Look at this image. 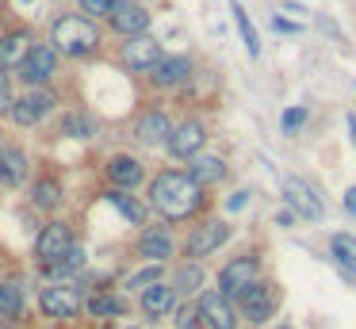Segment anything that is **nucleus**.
<instances>
[{
  "mask_svg": "<svg viewBox=\"0 0 356 329\" xmlns=\"http://www.w3.org/2000/svg\"><path fill=\"white\" fill-rule=\"evenodd\" d=\"M149 203H154L169 222H180V218H188V214L200 211L203 188L188 172H172L169 168V172L154 176V184H149Z\"/></svg>",
  "mask_w": 356,
  "mask_h": 329,
  "instance_id": "nucleus-1",
  "label": "nucleus"
},
{
  "mask_svg": "<svg viewBox=\"0 0 356 329\" xmlns=\"http://www.w3.org/2000/svg\"><path fill=\"white\" fill-rule=\"evenodd\" d=\"M200 318L207 321V329H234L238 326V318H234V306L230 298L222 295V291H207V295L200 298Z\"/></svg>",
  "mask_w": 356,
  "mask_h": 329,
  "instance_id": "nucleus-12",
  "label": "nucleus"
},
{
  "mask_svg": "<svg viewBox=\"0 0 356 329\" xmlns=\"http://www.w3.org/2000/svg\"><path fill=\"white\" fill-rule=\"evenodd\" d=\"M54 104L58 99L50 88H27L24 96L12 104V119H16V127H39V122L54 111Z\"/></svg>",
  "mask_w": 356,
  "mask_h": 329,
  "instance_id": "nucleus-5",
  "label": "nucleus"
},
{
  "mask_svg": "<svg viewBox=\"0 0 356 329\" xmlns=\"http://www.w3.org/2000/svg\"><path fill=\"white\" fill-rule=\"evenodd\" d=\"M169 134H172V122H169V115L165 111H146L138 119V127H134V138H138L142 145H165L169 142Z\"/></svg>",
  "mask_w": 356,
  "mask_h": 329,
  "instance_id": "nucleus-18",
  "label": "nucleus"
},
{
  "mask_svg": "<svg viewBox=\"0 0 356 329\" xmlns=\"http://www.w3.org/2000/svg\"><path fill=\"white\" fill-rule=\"evenodd\" d=\"M195 318H200V310H192V306H180V310H177V326L180 329H195V326H200Z\"/></svg>",
  "mask_w": 356,
  "mask_h": 329,
  "instance_id": "nucleus-36",
  "label": "nucleus"
},
{
  "mask_svg": "<svg viewBox=\"0 0 356 329\" xmlns=\"http://www.w3.org/2000/svg\"><path fill=\"white\" fill-rule=\"evenodd\" d=\"M62 134H70V138H92L96 134V119L88 111H65L62 115Z\"/></svg>",
  "mask_w": 356,
  "mask_h": 329,
  "instance_id": "nucleus-25",
  "label": "nucleus"
},
{
  "mask_svg": "<svg viewBox=\"0 0 356 329\" xmlns=\"http://www.w3.org/2000/svg\"><path fill=\"white\" fill-rule=\"evenodd\" d=\"M138 252L146 260H154V264H161V260L172 257V234L165 226H149L146 234L138 237Z\"/></svg>",
  "mask_w": 356,
  "mask_h": 329,
  "instance_id": "nucleus-20",
  "label": "nucleus"
},
{
  "mask_svg": "<svg viewBox=\"0 0 356 329\" xmlns=\"http://www.w3.org/2000/svg\"><path fill=\"white\" fill-rule=\"evenodd\" d=\"M192 176L200 188H207V184H218L226 176V161L222 157H192Z\"/></svg>",
  "mask_w": 356,
  "mask_h": 329,
  "instance_id": "nucleus-22",
  "label": "nucleus"
},
{
  "mask_svg": "<svg viewBox=\"0 0 356 329\" xmlns=\"http://www.w3.org/2000/svg\"><path fill=\"white\" fill-rule=\"evenodd\" d=\"M70 249H73V230L65 226V222H50V226H42L39 241H35V252H39L42 264H58Z\"/></svg>",
  "mask_w": 356,
  "mask_h": 329,
  "instance_id": "nucleus-10",
  "label": "nucleus"
},
{
  "mask_svg": "<svg viewBox=\"0 0 356 329\" xmlns=\"http://www.w3.org/2000/svg\"><path fill=\"white\" fill-rule=\"evenodd\" d=\"M234 23H238V31H241V42H245V50L253 54H261V35H257V27L249 23V15H245V8L241 4H234Z\"/></svg>",
  "mask_w": 356,
  "mask_h": 329,
  "instance_id": "nucleus-28",
  "label": "nucleus"
},
{
  "mask_svg": "<svg viewBox=\"0 0 356 329\" xmlns=\"http://www.w3.org/2000/svg\"><path fill=\"white\" fill-rule=\"evenodd\" d=\"M257 280H261V264H257V257H238V260H230V264L218 272V291H222L226 298H241Z\"/></svg>",
  "mask_w": 356,
  "mask_h": 329,
  "instance_id": "nucleus-4",
  "label": "nucleus"
},
{
  "mask_svg": "<svg viewBox=\"0 0 356 329\" xmlns=\"http://www.w3.org/2000/svg\"><path fill=\"white\" fill-rule=\"evenodd\" d=\"M330 249H333V260L356 280V237L353 234H333Z\"/></svg>",
  "mask_w": 356,
  "mask_h": 329,
  "instance_id": "nucleus-24",
  "label": "nucleus"
},
{
  "mask_svg": "<svg viewBox=\"0 0 356 329\" xmlns=\"http://www.w3.org/2000/svg\"><path fill=\"white\" fill-rule=\"evenodd\" d=\"M12 104H16V96H12V81H8V73L0 69V119L12 115Z\"/></svg>",
  "mask_w": 356,
  "mask_h": 329,
  "instance_id": "nucleus-33",
  "label": "nucleus"
},
{
  "mask_svg": "<svg viewBox=\"0 0 356 329\" xmlns=\"http://www.w3.org/2000/svg\"><path fill=\"white\" fill-rule=\"evenodd\" d=\"M81 264H85V249H81V245H73V249L65 252V257L58 260V264H50V268H54V272H62V275H65V272H77Z\"/></svg>",
  "mask_w": 356,
  "mask_h": 329,
  "instance_id": "nucleus-32",
  "label": "nucleus"
},
{
  "mask_svg": "<svg viewBox=\"0 0 356 329\" xmlns=\"http://www.w3.org/2000/svg\"><path fill=\"white\" fill-rule=\"evenodd\" d=\"M81 303H85V298H81V287H73V283H54V287H47L39 298L47 318H73V314L81 310Z\"/></svg>",
  "mask_w": 356,
  "mask_h": 329,
  "instance_id": "nucleus-9",
  "label": "nucleus"
},
{
  "mask_svg": "<svg viewBox=\"0 0 356 329\" xmlns=\"http://www.w3.org/2000/svg\"><path fill=\"white\" fill-rule=\"evenodd\" d=\"M50 46L65 58H88V54L100 50V27L81 12L58 15L54 27H50Z\"/></svg>",
  "mask_w": 356,
  "mask_h": 329,
  "instance_id": "nucleus-2",
  "label": "nucleus"
},
{
  "mask_svg": "<svg viewBox=\"0 0 356 329\" xmlns=\"http://www.w3.org/2000/svg\"><path fill=\"white\" fill-rule=\"evenodd\" d=\"M108 203L115 207V211L123 214L127 222H134V226H142V222H146V207L134 203V199L127 195V191H119V188H115V191H108Z\"/></svg>",
  "mask_w": 356,
  "mask_h": 329,
  "instance_id": "nucleus-26",
  "label": "nucleus"
},
{
  "mask_svg": "<svg viewBox=\"0 0 356 329\" xmlns=\"http://www.w3.org/2000/svg\"><path fill=\"white\" fill-rule=\"evenodd\" d=\"M108 176L119 191H127V188H134V184H142V161L131 157V153H115V157L108 161Z\"/></svg>",
  "mask_w": 356,
  "mask_h": 329,
  "instance_id": "nucleus-19",
  "label": "nucleus"
},
{
  "mask_svg": "<svg viewBox=\"0 0 356 329\" xmlns=\"http://www.w3.org/2000/svg\"><path fill=\"white\" fill-rule=\"evenodd\" d=\"M123 4H131V0H81V15H88V19H108L111 12H119Z\"/></svg>",
  "mask_w": 356,
  "mask_h": 329,
  "instance_id": "nucleus-31",
  "label": "nucleus"
},
{
  "mask_svg": "<svg viewBox=\"0 0 356 329\" xmlns=\"http://www.w3.org/2000/svg\"><path fill=\"white\" fill-rule=\"evenodd\" d=\"M284 199H287V207H291L299 218H310V222H318V218H322V211H325L322 195H318L302 176H287V180H284Z\"/></svg>",
  "mask_w": 356,
  "mask_h": 329,
  "instance_id": "nucleus-6",
  "label": "nucleus"
},
{
  "mask_svg": "<svg viewBox=\"0 0 356 329\" xmlns=\"http://www.w3.org/2000/svg\"><path fill=\"white\" fill-rule=\"evenodd\" d=\"M19 4H31V0H19Z\"/></svg>",
  "mask_w": 356,
  "mask_h": 329,
  "instance_id": "nucleus-41",
  "label": "nucleus"
},
{
  "mask_svg": "<svg viewBox=\"0 0 356 329\" xmlns=\"http://www.w3.org/2000/svg\"><path fill=\"white\" fill-rule=\"evenodd\" d=\"M272 27H276V31H287V35H291V31H299V27H295L291 19H280V15H276V19H272Z\"/></svg>",
  "mask_w": 356,
  "mask_h": 329,
  "instance_id": "nucleus-39",
  "label": "nucleus"
},
{
  "mask_svg": "<svg viewBox=\"0 0 356 329\" xmlns=\"http://www.w3.org/2000/svg\"><path fill=\"white\" fill-rule=\"evenodd\" d=\"M238 303H241V314H245L249 321H257V326L268 321L272 310H276V295H272V287H268V283H261V280H257L253 287L238 298Z\"/></svg>",
  "mask_w": 356,
  "mask_h": 329,
  "instance_id": "nucleus-15",
  "label": "nucleus"
},
{
  "mask_svg": "<svg viewBox=\"0 0 356 329\" xmlns=\"http://www.w3.org/2000/svg\"><path fill=\"white\" fill-rule=\"evenodd\" d=\"M54 73H58V50L50 42H35L27 50V58L19 61V81L27 88H47L54 81Z\"/></svg>",
  "mask_w": 356,
  "mask_h": 329,
  "instance_id": "nucleus-3",
  "label": "nucleus"
},
{
  "mask_svg": "<svg viewBox=\"0 0 356 329\" xmlns=\"http://www.w3.org/2000/svg\"><path fill=\"white\" fill-rule=\"evenodd\" d=\"M157 275H161V268H142V272H134L131 280H127V287H149V283H157Z\"/></svg>",
  "mask_w": 356,
  "mask_h": 329,
  "instance_id": "nucleus-34",
  "label": "nucleus"
},
{
  "mask_svg": "<svg viewBox=\"0 0 356 329\" xmlns=\"http://www.w3.org/2000/svg\"><path fill=\"white\" fill-rule=\"evenodd\" d=\"M108 23H111V31L123 35V38L146 35V31H149V8H142L138 0H131V4H123L119 12H111Z\"/></svg>",
  "mask_w": 356,
  "mask_h": 329,
  "instance_id": "nucleus-13",
  "label": "nucleus"
},
{
  "mask_svg": "<svg viewBox=\"0 0 356 329\" xmlns=\"http://www.w3.org/2000/svg\"><path fill=\"white\" fill-rule=\"evenodd\" d=\"M0 314H8V318L24 314V295L16 283H0Z\"/></svg>",
  "mask_w": 356,
  "mask_h": 329,
  "instance_id": "nucleus-30",
  "label": "nucleus"
},
{
  "mask_svg": "<svg viewBox=\"0 0 356 329\" xmlns=\"http://www.w3.org/2000/svg\"><path fill=\"white\" fill-rule=\"evenodd\" d=\"M302 122H307V107H291V111H284V130L287 134H295Z\"/></svg>",
  "mask_w": 356,
  "mask_h": 329,
  "instance_id": "nucleus-35",
  "label": "nucleus"
},
{
  "mask_svg": "<svg viewBox=\"0 0 356 329\" xmlns=\"http://www.w3.org/2000/svg\"><path fill=\"white\" fill-rule=\"evenodd\" d=\"M200 283H203L200 264H184L177 272V280H172V291H177V295H192V291H200Z\"/></svg>",
  "mask_w": 356,
  "mask_h": 329,
  "instance_id": "nucleus-29",
  "label": "nucleus"
},
{
  "mask_svg": "<svg viewBox=\"0 0 356 329\" xmlns=\"http://www.w3.org/2000/svg\"><path fill=\"white\" fill-rule=\"evenodd\" d=\"M348 134H353V145H356V115H348Z\"/></svg>",
  "mask_w": 356,
  "mask_h": 329,
  "instance_id": "nucleus-40",
  "label": "nucleus"
},
{
  "mask_svg": "<svg viewBox=\"0 0 356 329\" xmlns=\"http://www.w3.org/2000/svg\"><path fill=\"white\" fill-rule=\"evenodd\" d=\"M245 203H249V191H238V195H230V199H226V211H241Z\"/></svg>",
  "mask_w": 356,
  "mask_h": 329,
  "instance_id": "nucleus-37",
  "label": "nucleus"
},
{
  "mask_svg": "<svg viewBox=\"0 0 356 329\" xmlns=\"http://www.w3.org/2000/svg\"><path fill=\"white\" fill-rule=\"evenodd\" d=\"M203 142H207V130H203V122H200V119H188V122H180V127H172V134H169V142H165V145H169L172 157L192 161V157H200Z\"/></svg>",
  "mask_w": 356,
  "mask_h": 329,
  "instance_id": "nucleus-8",
  "label": "nucleus"
},
{
  "mask_svg": "<svg viewBox=\"0 0 356 329\" xmlns=\"http://www.w3.org/2000/svg\"><path fill=\"white\" fill-rule=\"evenodd\" d=\"M31 46H35V35L27 27L4 31V35H0V69H4V73L19 69V61L27 58V50H31Z\"/></svg>",
  "mask_w": 356,
  "mask_h": 329,
  "instance_id": "nucleus-11",
  "label": "nucleus"
},
{
  "mask_svg": "<svg viewBox=\"0 0 356 329\" xmlns=\"http://www.w3.org/2000/svg\"><path fill=\"white\" fill-rule=\"evenodd\" d=\"M123 310H127V303L119 295H108V291L88 298V314H92V318H119Z\"/></svg>",
  "mask_w": 356,
  "mask_h": 329,
  "instance_id": "nucleus-27",
  "label": "nucleus"
},
{
  "mask_svg": "<svg viewBox=\"0 0 356 329\" xmlns=\"http://www.w3.org/2000/svg\"><path fill=\"white\" fill-rule=\"evenodd\" d=\"M172 306H177V291H172V283H149L146 291H142V310L149 314V318H161V314H169Z\"/></svg>",
  "mask_w": 356,
  "mask_h": 329,
  "instance_id": "nucleus-21",
  "label": "nucleus"
},
{
  "mask_svg": "<svg viewBox=\"0 0 356 329\" xmlns=\"http://www.w3.org/2000/svg\"><path fill=\"white\" fill-rule=\"evenodd\" d=\"M0 180L8 188H19L27 180V153L16 142H0Z\"/></svg>",
  "mask_w": 356,
  "mask_h": 329,
  "instance_id": "nucleus-17",
  "label": "nucleus"
},
{
  "mask_svg": "<svg viewBox=\"0 0 356 329\" xmlns=\"http://www.w3.org/2000/svg\"><path fill=\"white\" fill-rule=\"evenodd\" d=\"M345 211L356 218V188H348V191H345Z\"/></svg>",
  "mask_w": 356,
  "mask_h": 329,
  "instance_id": "nucleus-38",
  "label": "nucleus"
},
{
  "mask_svg": "<svg viewBox=\"0 0 356 329\" xmlns=\"http://www.w3.org/2000/svg\"><path fill=\"white\" fill-rule=\"evenodd\" d=\"M188 77H192V61L180 58V54L177 58H161L154 69H149V81H154L157 88H180Z\"/></svg>",
  "mask_w": 356,
  "mask_h": 329,
  "instance_id": "nucleus-16",
  "label": "nucleus"
},
{
  "mask_svg": "<svg viewBox=\"0 0 356 329\" xmlns=\"http://www.w3.org/2000/svg\"><path fill=\"white\" fill-rule=\"evenodd\" d=\"M226 237H230V226L226 222H203V226L192 230V237H188V257H207V252H215L218 245H226Z\"/></svg>",
  "mask_w": 356,
  "mask_h": 329,
  "instance_id": "nucleus-14",
  "label": "nucleus"
},
{
  "mask_svg": "<svg viewBox=\"0 0 356 329\" xmlns=\"http://www.w3.org/2000/svg\"><path fill=\"white\" fill-rule=\"evenodd\" d=\"M165 54H161V42H157L154 35H134V38H127L123 42V65L127 69H134V73H149V69L161 61Z\"/></svg>",
  "mask_w": 356,
  "mask_h": 329,
  "instance_id": "nucleus-7",
  "label": "nucleus"
},
{
  "mask_svg": "<svg viewBox=\"0 0 356 329\" xmlns=\"http://www.w3.org/2000/svg\"><path fill=\"white\" fill-rule=\"evenodd\" d=\"M31 203L39 207V211H54V207L62 203V184H58L54 176H42V180H35Z\"/></svg>",
  "mask_w": 356,
  "mask_h": 329,
  "instance_id": "nucleus-23",
  "label": "nucleus"
}]
</instances>
